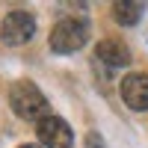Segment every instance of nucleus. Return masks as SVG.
I'll list each match as a JSON object with an SVG mask.
<instances>
[{
  "label": "nucleus",
  "mask_w": 148,
  "mask_h": 148,
  "mask_svg": "<svg viewBox=\"0 0 148 148\" xmlns=\"http://www.w3.org/2000/svg\"><path fill=\"white\" fill-rule=\"evenodd\" d=\"M9 107L12 113L27 119V121H42L51 116V104H47V98L42 95V89L30 80H18L12 83L9 89Z\"/></svg>",
  "instance_id": "nucleus-1"
},
{
  "label": "nucleus",
  "mask_w": 148,
  "mask_h": 148,
  "mask_svg": "<svg viewBox=\"0 0 148 148\" xmlns=\"http://www.w3.org/2000/svg\"><path fill=\"white\" fill-rule=\"evenodd\" d=\"M86 148H104V139H101V136H98V133L92 130L89 136H86Z\"/></svg>",
  "instance_id": "nucleus-8"
},
{
  "label": "nucleus",
  "mask_w": 148,
  "mask_h": 148,
  "mask_svg": "<svg viewBox=\"0 0 148 148\" xmlns=\"http://www.w3.org/2000/svg\"><path fill=\"white\" fill-rule=\"evenodd\" d=\"M36 136H39V142L45 148H71V142H74L71 127L65 125V119H59V116L42 119L39 125H36Z\"/></svg>",
  "instance_id": "nucleus-4"
},
{
  "label": "nucleus",
  "mask_w": 148,
  "mask_h": 148,
  "mask_svg": "<svg viewBox=\"0 0 148 148\" xmlns=\"http://www.w3.org/2000/svg\"><path fill=\"white\" fill-rule=\"evenodd\" d=\"M33 36H36V18L21 9L9 12L0 24V42L3 45H27Z\"/></svg>",
  "instance_id": "nucleus-3"
},
{
  "label": "nucleus",
  "mask_w": 148,
  "mask_h": 148,
  "mask_svg": "<svg viewBox=\"0 0 148 148\" xmlns=\"http://www.w3.org/2000/svg\"><path fill=\"white\" fill-rule=\"evenodd\" d=\"M86 39H89V24L86 21L62 18V21L53 24L47 45H51L53 53H74V51H80V47L86 45Z\"/></svg>",
  "instance_id": "nucleus-2"
},
{
  "label": "nucleus",
  "mask_w": 148,
  "mask_h": 148,
  "mask_svg": "<svg viewBox=\"0 0 148 148\" xmlns=\"http://www.w3.org/2000/svg\"><path fill=\"white\" fill-rule=\"evenodd\" d=\"M142 6L145 3H139V0H119V3H113V18L121 27H133L142 18Z\"/></svg>",
  "instance_id": "nucleus-7"
},
{
  "label": "nucleus",
  "mask_w": 148,
  "mask_h": 148,
  "mask_svg": "<svg viewBox=\"0 0 148 148\" xmlns=\"http://www.w3.org/2000/svg\"><path fill=\"white\" fill-rule=\"evenodd\" d=\"M21 148H39V145H30V142H27V145H21Z\"/></svg>",
  "instance_id": "nucleus-9"
},
{
  "label": "nucleus",
  "mask_w": 148,
  "mask_h": 148,
  "mask_svg": "<svg viewBox=\"0 0 148 148\" xmlns=\"http://www.w3.org/2000/svg\"><path fill=\"white\" fill-rule=\"evenodd\" d=\"M98 59H101L104 65H110V68H125L127 62H130V51L121 42H116V39H104L101 45H98Z\"/></svg>",
  "instance_id": "nucleus-6"
},
{
  "label": "nucleus",
  "mask_w": 148,
  "mask_h": 148,
  "mask_svg": "<svg viewBox=\"0 0 148 148\" xmlns=\"http://www.w3.org/2000/svg\"><path fill=\"white\" fill-rule=\"evenodd\" d=\"M121 101L136 113L148 110V74L133 71L127 77H121Z\"/></svg>",
  "instance_id": "nucleus-5"
}]
</instances>
